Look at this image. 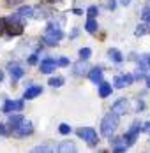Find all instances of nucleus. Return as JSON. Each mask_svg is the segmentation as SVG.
<instances>
[{
	"label": "nucleus",
	"instance_id": "1",
	"mask_svg": "<svg viewBox=\"0 0 150 153\" xmlns=\"http://www.w3.org/2000/svg\"><path fill=\"white\" fill-rule=\"evenodd\" d=\"M5 30H7V33L11 37H16V35H21L23 33L25 25H23V19H21V16L18 14V13L5 18Z\"/></svg>",
	"mask_w": 150,
	"mask_h": 153
},
{
	"label": "nucleus",
	"instance_id": "2",
	"mask_svg": "<svg viewBox=\"0 0 150 153\" xmlns=\"http://www.w3.org/2000/svg\"><path fill=\"white\" fill-rule=\"evenodd\" d=\"M117 128H118V116L115 113H110L108 116L103 118V122H101V134L104 137H111Z\"/></svg>",
	"mask_w": 150,
	"mask_h": 153
},
{
	"label": "nucleus",
	"instance_id": "3",
	"mask_svg": "<svg viewBox=\"0 0 150 153\" xmlns=\"http://www.w3.org/2000/svg\"><path fill=\"white\" fill-rule=\"evenodd\" d=\"M62 39H64V32H62V28L57 27V25H53V23H50L48 28H46L44 39H43L44 44H48V46H57Z\"/></svg>",
	"mask_w": 150,
	"mask_h": 153
},
{
	"label": "nucleus",
	"instance_id": "4",
	"mask_svg": "<svg viewBox=\"0 0 150 153\" xmlns=\"http://www.w3.org/2000/svg\"><path fill=\"white\" fill-rule=\"evenodd\" d=\"M76 134H78V137H81L83 141H87V144L92 146V148L99 144L97 130H95V128H92V127H81V128H78V130H76Z\"/></svg>",
	"mask_w": 150,
	"mask_h": 153
},
{
	"label": "nucleus",
	"instance_id": "5",
	"mask_svg": "<svg viewBox=\"0 0 150 153\" xmlns=\"http://www.w3.org/2000/svg\"><path fill=\"white\" fill-rule=\"evenodd\" d=\"M140 132H143V130H141V123L134 122L133 125H131V128L122 136L124 141H125V144H127V148H129V146H133V144L136 143V139H138V136H140Z\"/></svg>",
	"mask_w": 150,
	"mask_h": 153
},
{
	"label": "nucleus",
	"instance_id": "6",
	"mask_svg": "<svg viewBox=\"0 0 150 153\" xmlns=\"http://www.w3.org/2000/svg\"><path fill=\"white\" fill-rule=\"evenodd\" d=\"M11 134H13L14 137H27V136H32V134H34V125H32V122H28V120H23Z\"/></svg>",
	"mask_w": 150,
	"mask_h": 153
},
{
	"label": "nucleus",
	"instance_id": "7",
	"mask_svg": "<svg viewBox=\"0 0 150 153\" xmlns=\"http://www.w3.org/2000/svg\"><path fill=\"white\" fill-rule=\"evenodd\" d=\"M134 83V76L133 74H124V76H117L113 79V86L115 88H125L129 85Z\"/></svg>",
	"mask_w": 150,
	"mask_h": 153
},
{
	"label": "nucleus",
	"instance_id": "8",
	"mask_svg": "<svg viewBox=\"0 0 150 153\" xmlns=\"http://www.w3.org/2000/svg\"><path fill=\"white\" fill-rule=\"evenodd\" d=\"M23 107H25L23 100H5L2 111L4 113H13V111H23Z\"/></svg>",
	"mask_w": 150,
	"mask_h": 153
},
{
	"label": "nucleus",
	"instance_id": "9",
	"mask_svg": "<svg viewBox=\"0 0 150 153\" xmlns=\"http://www.w3.org/2000/svg\"><path fill=\"white\" fill-rule=\"evenodd\" d=\"M127 106H129V100H127V99H118V100L111 106V113H115L117 116H120V114H125Z\"/></svg>",
	"mask_w": 150,
	"mask_h": 153
},
{
	"label": "nucleus",
	"instance_id": "10",
	"mask_svg": "<svg viewBox=\"0 0 150 153\" xmlns=\"http://www.w3.org/2000/svg\"><path fill=\"white\" fill-rule=\"evenodd\" d=\"M55 67H57V62L53 60V58H44V60L41 62V65H39V69H41L43 74H51V72H55Z\"/></svg>",
	"mask_w": 150,
	"mask_h": 153
},
{
	"label": "nucleus",
	"instance_id": "11",
	"mask_svg": "<svg viewBox=\"0 0 150 153\" xmlns=\"http://www.w3.org/2000/svg\"><path fill=\"white\" fill-rule=\"evenodd\" d=\"M88 79L92 83L99 85L103 81V67H92V69H88Z\"/></svg>",
	"mask_w": 150,
	"mask_h": 153
},
{
	"label": "nucleus",
	"instance_id": "12",
	"mask_svg": "<svg viewBox=\"0 0 150 153\" xmlns=\"http://www.w3.org/2000/svg\"><path fill=\"white\" fill-rule=\"evenodd\" d=\"M9 74H11V77H13V81H16V79H21V77L25 76V69H23L21 65L9 63Z\"/></svg>",
	"mask_w": 150,
	"mask_h": 153
},
{
	"label": "nucleus",
	"instance_id": "13",
	"mask_svg": "<svg viewBox=\"0 0 150 153\" xmlns=\"http://www.w3.org/2000/svg\"><path fill=\"white\" fill-rule=\"evenodd\" d=\"M57 152H60V153H67V152L74 153V152H78V148H76V144L73 143V141H62V143H58V146H57Z\"/></svg>",
	"mask_w": 150,
	"mask_h": 153
},
{
	"label": "nucleus",
	"instance_id": "14",
	"mask_svg": "<svg viewBox=\"0 0 150 153\" xmlns=\"http://www.w3.org/2000/svg\"><path fill=\"white\" fill-rule=\"evenodd\" d=\"M87 72H88L87 60H80L74 67H73V74H74V76H83V74H87Z\"/></svg>",
	"mask_w": 150,
	"mask_h": 153
},
{
	"label": "nucleus",
	"instance_id": "15",
	"mask_svg": "<svg viewBox=\"0 0 150 153\" xmlns=\"http://www.w3.org/2000/svg\"><path fill=\"white\" fill-rule=\"evenodd\" d=\"M41 93H43V86H28V88L25 90V93H23V99L30 100V99H35V97L41 95Z\"/></svg>",
	"mask_w": 150,
	"mask_h": 153
},
{
	"label": "nucleus",
	"instance_id": "16",
	"mask_svg": "<svg viewBox=\"0 0 150 153\" xmlns=\"http://www.w3.org/2000/svg\"><path fill=\"white\" fill-rule=\"evenodd\" d=\"M23 120H25V118H23V114H13V116L9 118V122H7V128H9V134H11V132H13L16 127H18L20 123L23 122Z\"/></svg>",
	"mask_w": 150,
	"mask_h": 153
},
{
	"label": "nucleus",
	"instance_id": "17",
	"mask_svg": "<svg viewBox=\"0 0 150 153\" xmlns=\"http://www.w3.org/2000/svg\"><path fill=\"white\" fill-rule=\"evenodd\" d=\"M111 92H113V86H111L110 83H106V81H101V83H99V95H101L103 99L110 97Z\"/></svg>",
	"mask_w": 150,
	"mask_h": 153
},
{
	"label": "nucleus",
	"instance_id": "18",
	"mask_svg": "<svg viewBox=\"0 0 150 153\" xmlns=\"http://www.w3.org/2000/svg\"><path fill=\"white\" fill-rule=\"evenodd\" d=\"M108 56L111 58V62H115V63H122L124 62V55L120 53L118 49H115V48H110L108 49Z\"/></svg>",
	"mask_w": 150,
	"mask_h": 153
},
{
	"label": "nucleus",
	"instance_id": "19",
	"mask_svg": "<svg viewBox=\"0 0 150 153\" xmlns=\"http://www.w3.org/2000/svg\"><path fill=\"white\" fill-rule=\"evenodd\" d=\"M138 65H140V69H141V71H148V69H150V53L141 55V56L138 58Z\"/></svg>",
	"mask_w": 150,
	"mask_h": 153
},
{
	"label": "nucleus",
	"instance_id": "20",
	"mask_svg": "<svg viewBox=\"0 0 150 153\" xmlns=\"http://www.w3.org/2000/svg\"><path fill=\"white\" fill-rule=\"evenodd\" d=\"M85 30L88 32V33H95V32L99 30V25H97V21H95L94 18H88V19H87V23H85Z\"/></svg>",
	"mask_w": 150,
	"mask_h": 153
},
{
	"label": "nucleus",
	"instance_id": "21",
	"mask_svg": "<svg viewBox=\"0 0 150 153\" xmlns=\"http://www.w3.org/2000/svg\"><path fill=\"white\" fill-rule=\"evenodd\" d=\"M134 33L138 35V37H143V35L150 33V23H141V25H138L136 30H134Z\"/></svg>",
	"mask_w": 150,
	"mask_h": 153
},
{
	"label": "nucleus",
	"instance_id": "22",
	"mask_svg": "<svg viewBox=\"0 0 150 153\" xmlns=\"http://www.w3.org/2000/svg\"><path fill=\"white\" fill-rule=\"evenodd\" d=\"M18 14L21 16V18H32V16H34V7H30V5H21V7L18 9Z\"/></svg>",
	"mask_w": 150,
	"mask_h": 153
},
{
	"label": "nucleus",
	"instance_id": "23",
	"mask_svg": "<svg viewBox=\"0 0 150 153\" xmlns=\"http://www.w3.org/2000/svg\"><path fill=\"white\" fill-rule=\"evenodd\" d=\"M64 83H65V79L60 77V76H55V77H50V79H48V85L53 86V88H60V86H64Z\"/></svg>",
	"mask_w": 150,
	"mask_h": 153
},
{
	"label": "nucleus",
	"instance_id": "24",
	"mask_svg": "<svg viewBox=\"0 0 150 153\" xmlns=\"http://www.w3.org/2000/svg\"><path fill=\"white\" fill-rule=\"evenodd\" d=\"M90 56H92V49L90 48H81L80 49V58L81 60H88Z\"/></svg>",
	"mask_w": 150,
	"mask_h": 153
},
{
	"label": "nucleus",
	"instance_id": "25",
	"mask_svg": "<svg viewBox=\"0 0 150 153\" xmlns=\"http://www.w3.org/2000/svg\"><path fill=\"white\" fill-rule=\"evenodd\" d=\"M55 148L53 146H50V144H39V146H35L34 148V152L35 153H41V152H53Z\"/></svg>",
	"mask_w": 150,
	"mask_h": 153
},
{
	"label": "nucleus",
	"instance_id": "26",
	"mask_svg": "<svg viewBox=\"0 0 150 153\" xmlns=\"http://www.w3.org/2000/svg\"><path fill=\"white\" fill-rule=\"evenodd\" d=\"M71 130H73V128H71L67 123H60V125H58V132H60V134H64V136L71 134Z\"/></svg>",
	"mask_w": 150,
	"mask_h": 153
},
{
	"label": "nucleus",
	"instance_id": "27",
	"mask_svg": "<svg viewBox=\"0 0 150 153\" xmlns=\"http://www.w3.org/2000/svg\"><path fill=\"white\" fill-rule=\"evenodd\" d=\"M87 14H88V18H95V16L99 14V9H97V5H90L88 9H87Z\"/></svg>",
	"mask_w": 150,
	"mask_h": 153
},
{
	"label": "nucleus",
	"instance_id": "28",
	"mask_svg": "<svg viewBox=\"0 0 150 153\" xmlns=\"http://www.w3.org/2000/svg\"><path fill=\"white\" fill-rule=\"evenodd\" d=\"M141 18H143V21H145V23H150V5H148V7H145V9L141 11Z\"/></svg>",
	"mask_w": 150,
	"mask_h": 153
},
{
	"label": "nucleus",
	"instance_id": "29",
	"mask_svg": "<svg viewBox=\"0 0 150 153\" xmlns=\"http://www.w3.org/2000/svg\"><path fill=\"white\" fill-rule=\"evenodd\" d=\"M57 65H58V67H69V58L60 56L58 60H57Z\"/></svg>",
	"mask_w": 150,
	"mask_h": 153
},
{
	"label": "nucleus",
	"instance_id": "30",
	"mask_svg": "<svg viewBox=\"0 0 150 153\" xmlns=\"http://www.w3.org/2000/svg\"><path fill=\"white\" fill-rule=\"evenodd\" d=\"M111 150H113L115 153H122V152L127 150V144H117V146H111Z\"/></svg>",
	"mask_w": 150,
	"mask_h": 153
},
{
	"label": "nucleus",
	"instance_id": "31",
	"mask_svg": "<svg viewBox=\"0 0 150 153\" xmlns=\"http://www.w3.org/2000/svg\"><path fill=\"white\" fill-rule=\"evenodd\" d=\"M110 143H111V146H117V144H125V141H124V137H110Z\"/></svg>",
	"mask_w": 150,
	"mask_h": 153
},
{
	"label": "nucleus",
	"instance_id": "32",
	"mask_svg": "<svg viewBox=\"0 0 150 153\" xmlns=\"http://www.w3.org/2000/svg\"><path fill=\"white\" fill-rule=\"evenodd\" d=\"M0 136H9V128L5 123H0Z\"/></svg>",
	"mask_w": 150,
	"mask_h": 153
},
{
	"label": "nucleus",
	"instance_id": "33",
	"mask_svg": "<svg viewBox=\"0 0 150 153\" xmlns=\"http://www.w3.org/2000/svg\"><path fill=\"white\" fill-rule=\"evenodd\" d=\"M27 62H28V65H35V63L39 62V58H37V55H30Z\"/></svg>",
	"mask_w": 150,
	"mask_h": 153
},
{
	"label": "nucleus",
	"instance_id": "34",
	"mask_svg": "<svg viewBox=\"0 0 150 153\" xmlns=\"http://www.w3.org/2000/svg\"><path fill=\"white\" fill-rule=\"evenodd\" d=\"M106 7H108L110 11H115V7H117V0H108V4H106Z\"/></svg>",
	"mask_w": 150,
	"mask_h": 153
},
{
	"label": "nucleus",
	"instance_id": "35",
	"mask_svg": "<svg viewBox=\"0 0 150 153\" xmlns=\"http://www.w3.org/2000/svg\"><path fill=\"white\" fill-rule=\"evenodd\" d=\"M5 33V18H0V35Z\"/></svg>",
	"mask_w": 150,
	"mask_h": 153
},
{
	"label": "nucleus",
	"instance_id": "36",
	"mask_svg": "<svg viewBox=\"0 0 150 153\" xmlns=\"http://www.w3.org/2000/svg\"><path fill=\"white\" fill-rule=\"evenodd\" d=\"M141 130L145 132V134H148L150 136V122H145L143 125H141Z\"/></svg>",
	"mask_w": 150,
	"mask_h": 153
},
{
	"label": "nucleus",
	"instance_id": "37",
	"mask_svg": "<svg viewBox=\"0 0 150 153\" xmlns=\"http://www.w3.org/2000/svg\"><path fill=\"white\" fill-rule=\"evenodd\" d=\"M143 72H145V71L138 69V71H136V74H134V81H136V79H143V77H145V74H143Z\"/></svg>",
	"mask_w": 150,
	"mask_h": 153
},
{
	"label": "nucleus",
	"instance_id": "38",
	"mask_svg": "<svg viewBox=\"0 0 150 153\" xmlns=\"http://www.w3.org/2000/svg\"><path fill=\"white\" fill-rule=\"evenodd\" d=\"M136 107H138V109H140V111H141V109H143V107H145V104H143V102H141V100H140V102H138V104H136Z\"/></svg>",
	"mask_w": 150,
	"mask_h": 153
},
{
	"label": "nucleus",
	"instance_id": "39",
	"mask_svg": "<svg viewBox=\"0 0 150 153\" xmlns=\"http://www.w3.org/2000/svg\"><path fill=\"white\" fill-rule=\"evenodd\" d=\"M118 2L122 5H129V4H131V0H118Z\"/></svg>",
	"mask_w": 150,
	"mask_h": 153
},
{
	"label": "nucleus",
	"instance_id": "40",
	"mask_svg": "<svg viewBox=\"0 0 150 153\" xmlns=\"http://www.w3.org/2000/svg\"><path fill=\"white\" fill-rule=\"evenodd\" d=\"M46 2H48V4H60L62 0H46Z\"/></svg>",
	"mask_w": 150,
	"mask_h": 153
},
{
	"label": "nucleus",
	"instance_id": "41",
	"mask_svg": "<svg viewBox=\"0 0 150 153\" xmlns=\"http://www.w3.org/2000/svg\"><path fill=\"white\" fill-rule=\"evenodd\" d=\"M73 13H74V14H83V11H81V9H73Z\"/></svg>",
	"mask_w": 150,
	"mask_h": 153
},
{
	"label": "nucleus",
	"instance_id": "42",
	"mask_svg": "<svg viewBox=\"0 0 150 153\" xmlns=\"http://www.w3.org/2000/svg\"><path fill=\"white\" fill-rule=\"evenodd\" d=\"M145 83H147V86L150 88V76H147V77H145Z\"/></svg>",
	"mask_w": 150,
	"mask_h": 153
}]
</instances>
